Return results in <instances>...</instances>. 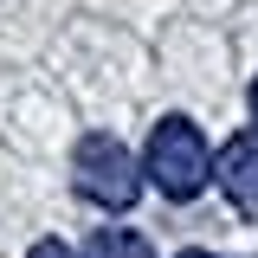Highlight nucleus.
<instances>
[{"instance_id":"obj_4","label":"nucleus","mask_w":258,"mask_h":258,"mask_svg":"<svg viewBox=\"0 0 258 258\" xmlns=\"http://www.w3.org/2000/svg\"><path fill=\"white\" fill-rule=\"evenodd\" d=\"M84 258H155V252H149V239H142V232L103 226V232L91 239V252H84Z\"/></svg>"},{"instance_id":"obj_5","label":"nucleus","mask_w":258,"mask_h":258,"mask_svg":"<svg viewBox=\"0 0 258 258\" xmlns=\"http://www.w3.org/2000/svg\"><path fill=\"white\" fill-rule=\"evenodd\" d=\"M26 258H71V245H58V239H39Z\"/></svg>"},{"instance_id":"obj_1","label":"nucleus","mask_w":258,"mask_h":258,"mask_svg":"<svg viewBox=\"0 0 258 258\" xmlns=\"http://www.w3.org/2000/svg\"><path fill=\"white\" fill-rule=\"evenodd\" d=\"M71 187H78V200H91L103 213H129L142 200V161L123 149V136L91 129L71 142Z\"/></svg>"},{"instance_id":"obj_3","label":"nucleus","mask_w":258,"mask_h":258,"mask_svg":"<svg viewBox=\"0 0 258 258\" xmlns=\"http://www.w3.org/2000/svg\"><path fill=\"white\" fill-rule=\"evenodd\" d=\"M213 181L226 187V200L239 207V213H258V129L245 136H232L213 161Z\"/></svg>"},{"instance_id":"obj_7","label":"nucleus","mask_w":258,"mask_h":258,"mask_svg":"<svg viewBox=\"0 0 258 258\" xmlns=\"http://www.w3.org/2000/svg\"><path fill=\"white\" fill-rule=\"evenodd\" d=\"M174 258H220V252H174Z\"/></svg>"},{"instance_id":"obj_2","label":"nucleus","mask_w":258,"mask_h":258,"mask_svg":"<svg viewBox=\"0 0 258 258\" xmlns=\"http://www.w3.org/2000/svg\"><path fill=\"white\" fill-rule=\"evenodd\" d=\"M142 181L168 200H194V194L213 181V149H207V136L200 123L187 116H161L155 136H149V149H142Z\"/></svg>"},{"instance_id":"obj_6","label":"nucleus","mask_w":258,"mask_h":258,"mask_svg":"<svg viewBox=\"0 0 258 258\" xmlns=\"http://www.w3.org/2000/svg\"><path fill=\"white\" fill-rule=\"evenodd\" d=\"M252 123H258V78H252Z\"/></svg>"}]
</instances>
